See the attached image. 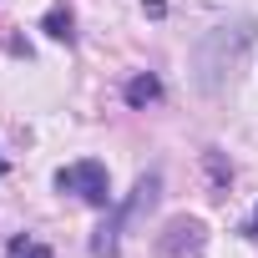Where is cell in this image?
I'll use <instances>...</instances> for the list:
<instances>
[{
    "label": "cell",
    "mask_w": 258,
    "mask_h": 258,
    "mask_svg": "<svg viewBox=\"0 0 258 258\" xmlns=\"http://www.w3.org/2000/svg\"><path fill=\"white\" fill-rule=\"evenodd\" d=\"M248 46H253V26H248V21H233V26L208 31L203 46H198V86H203V91H218V86L243 66Z\"/></svg>",
    "instance_id": "cell-1"
},
{
    "label": "cell",
    "mask_w": 258,
    "mask_h": 258,
    "mask_svg": "<svg viewBox=\"0 0 258 258\" xmlns=\"http://www.w3.org/2000/svg\"><path fill=\"white\" fill-rule=\"evenodd\" d=\"M157 187H162V177H157V172L137 177V187H132V203H126V208H116V218L96 228V238H91V253H96V258H116V238H121V228L132 223L137 213H147V208L157 203Z\"/></svg>",
    "instance_id": "cell-2"
},
{
    "label": "cell",
    "mask_w": 258,
    "mask_h": 258,
    "mask_svg": "<svg viewBox=\"0 0 258 258\" xmlns=\"http://www.w3.org/2000/svg\"><path fill=\"white\" fill-rule=\"evenodd\" d=\"M56 187L61 192H76L81 203H91V208H111V182H106V167L101 162H71V167H61L56 172Z\"/></svg>",
    "instance_id": "cell-3"
},
{
    "label": "cell",
    "mask_w": 258,
    "mask_h": 258,
    "mask_svg": "<svg viewBox=\"0 0 258 258\" xmlns=\"http://www.w3.org/2000/svg\"><path fill=\"white\" fill-rule=\"evenodd\" d=\"M208 248V228L198 218H172L157 233V258H203Z\"/></svg>",
    "instance_id": "cell-4"
},
{
    "label": "cell",
    "mask_w": 258,
    "mask_h": 258,
    "mask_svg": "<svg viewBox=\"0 0 258 258\" xmlns=\"http://www.w3.org/2000/svg\"><path fill=\"white\" fill-rule=\"evenodd\" d=\"M157 96H162V81L157 76H132V81H126V101H132V106H147Z\"/></svg>",
    "instance_id": "cell-5"
},
{
    "label": "cell",
    "mask_w": 258,
    "mask_h": 258,
    "mask_svg": "<svg viewBox=\"0 0 258 258\" xmlns=\"http://www.w3.org/2000/svg\"><path fill=\"white\" fill-rule=\"evenodd\" d=\"M6 258H51V248L41 243V238H11V248H6Z\"/></svg>",
    "instance_id": "cell-6"
},
{
    "label": "cell",
    "mask_w": 258,
    "mask_h": 258,
    "mask_svg": "<svg viewBox=\"0 0 258 258\" xmlns=\"http://www.w3.org/2000/svg\"><path fill=\"white\" fill-rule=\"evenodd\" d=\"M41 26H46V36H51V41H71V11H51Z\"/></svg>",
    "instance_id": "cell-7"
},
{
    "label": "cell",
    "mask_w": 258,
    "mask_h": 258,
    "mask_svg": "<svg viewBox=\"0 0 258 258\" xmlns=\"http://www.w3.org/2000/svg\"><path fill=\"white\" fill-rule=\"evenodd\" d=\"M248 233H253V238H258V208H253V228H248Z\"/></svg>",
    "instance_id": "cell-8"
},
{
    "label": "cell",
    "mask_w": 258,
    "mask_h": 258,
    "mask_svg": "<svg viewBox=\"0 0 258 258\" xmlns=\"http://www.w3.org/2000/svg\"><path fill=\"white\" fill-rule=\"evenodd\" d=\"M0 172H6V152H0Z\"/></svg>",
    "instance_id": "cell-9"
}]
</instances>
